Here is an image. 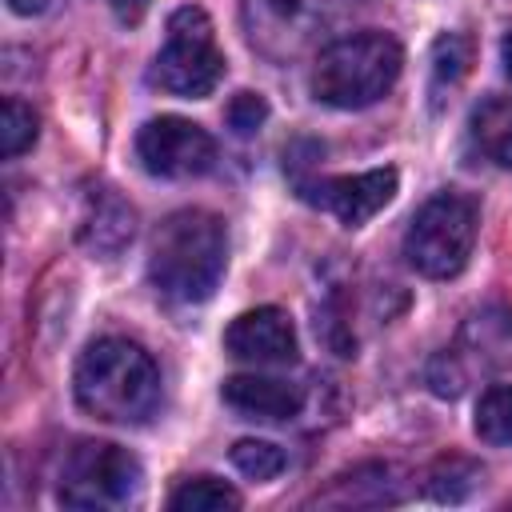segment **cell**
Wrapping results in <instances>:
<instances>
[{"instance_id":"1","label":"cell","mask_w":512,"mask_h":512,"mask_svg":"<svg viewBox=\"0 0 512 512\" xmlns=\"http://www.w3.org/2000/svg\"><path fill=\"white\" fill-rule=\"evenodd\" d=\"M228 264V232L212 212L180 208L152 232L148 276L160 296L176 304H200L216 292Z\"/></svg>"},{"instance_id":"2","label":"cell","mask_w":512,"mask_h":512,"mask_svg":"<svg viewBox=\"0 0 512 512\" xmlns=\"http://www.w3.org/2000/svg\"><path fill=\"white\" fill-rule=\"evenodd\" d=\"M76 404L108 424H144L160 404V372L152 356L120 336L92 340L76 360Z\"/></svg>"},{"instance_id":"3","label":"cell","mask_w":512,"mask_h":512,"mask_svg":"<svg viewBox=\"0 0 512 512\" xmlns=\"http://www.w3.org/2000/svg\"><path fill=\"white\" fill-rule=\"evenodd\" d=\"M404 52L388 32H352L320 48L312 64V96L328 108H368L400 76Z\"/></svg>"},{"instance_id":"4","label":"cell","mask_w":512,"mask_h":512,"mask_svg":"<svg viewBox=\"0 0 512 512\" xmlns=\"http://www.w3.org/2000/svg\"><path fill=\"white\" fill-rule=\"evenodd\" d=\"M148 80L160 92L184 100H200L224 80V52L216 48V32L204 8L188 4L168 16V36L152 60Z\"/></svg>"},{"instance_id":"5","label":"cell","mask_w":512,"mask_h":512,"mask_svg":"<svg viewBox=\"0 0 512 512\" xmlns=\"http://www.w3.org/2000/svg\"><path fill=\"white\" fill-rule=\"evenodd\" d=\"M476 244V204L460 192H440L420 204L404 232V256L408 264L428 280L456 276Z\"/></svg>"},{"instance_id":"6","label":"cell","mask_w":512,"mask_h":512,"mask_svg":"<svg viewBox=\"0 0 512 512\" xmlns=\"http://www.w3.org/2000/svg\"><path fill=\"white\" fill-rule=\"evenodd\" d=\"M140 460L108 440H84L68 452L60 468V504L64 508H124L140 492Z\"/></svg>"},{"instance_id":"7","label":"cell","mask_w":512,"mask_h":512,"mask_svg":"<svg viewBox=\"0 0 512 512\" xmlns=\"http://www.w3.org/2000/svg\"><path fill=\"white\" fill-rule=\"evenodd\" d=\"M344 12L348 0H244V28L268 60H292L316 48Z\"/></svg>"},{"instance_id":"8","label":"cell","mask_w":512,"mask_h":512,"mask_svg":"<svg viewBox=\"0 0 512 512\" xmlns=\"http://www.w3.org/2000/svg\"><path fill=\"white\" fill-rule=\"evenodd\" d=\"M136 156L144 172L164 180H184V176H204L216 164V140L184 116H156L140 128Z\"/></svg>"},{"instance_id":"9","label":"cell","mask_w":512,"mask_h":512,"mask_svg":"<svg viewBox=\"0 0 512 512\" xmlns=\"http://www.w3.org/2000/svg\"><path fill=\"white\" fill-rule=\"evenodd\" d=\"M296 192L308 204L332 212L340 224L360 228L396 196V168H372L356 176H304L296 180Z\"/></svg>"},{"instance_id":"10","label":"cell","mask_w":512,"mask_h":512,"mask_svg":"<svg viewBox=\"0 0 512 512\" xmlns=\"http://www.w3.org/2000/svg\"><path fill=\"white\" fill-rule=\"evenodd\" d=\"M224 348L236 360H252V364H292L296 360V328L292 316L284 308H252L240 312L228 332H224Z\"/></svg>"},{"instance_id":"11","label":"cell","mask_w":512,"mask_h":512,"mask_svg":"<svg viewBox=\"0 0 512 512\" xmlns=\"http://www.w3.org/2000/svg\"><path fill=\"white\" fill-rule=\"evenodd\" d=\"M136 232V212L128 208V200L116 188L96 184L84 196V216H80V244L92 256H116Z\"/></svg>"},{"instance_id":"12","label":"cell","mask_w":512,"mask_h":512,"mask_svg":"<svg viewBox=\"0 0 512 512\" xmlns=\"http://www.w3.org/2000/svg\"><path fill=\"white\" fill-rule=\"evenodd\" d=\"M220 396L244 420H292L300 412V404H304V396H300L296 384L276 380V376H256V372L228 376L224 388H220Z\"/></svg>"},{"instance_id":"13","label":"cell","mask_w":512,"mask_h":512,"mask_svg":"<svg viewBox=\"0 0 512 512\" xmlns=\"http://www.w3.org/2000/svg\"><path fill=\"white\" fill-rule=\"evenodd\" d=\"M404 496L396 468L388 464H360L352 472H340L332 480V488L320 496V504L332 508H356V504H396Z\"/></svg>"},{"instance_id":"14","label":"cell","mask_w":512,"mask_h":512,"mask_svg":"<svg viewBox=\"0 0 512 512\" xmlns=\"http://www.w3.org/2000/svg\"><path fill=\"white\" fill-rule=\"evenodd\" d=\"M472 140L492 164L512 168V96H488L472 108Z\"/></svg>"},{"instance_id":"15","label":"cell","mask_w":512,"mask_h":512,"mask_svg":"<svg viewBox=\"0 0 512 512\" xmlns=\"http://www.w3.org/2000/svg\"><path fill=\"white\" fill-rule=\"evenodd\" d=\"M472 72V40L464 32H440L432 44V108H440L448 100V92H456L464 84V76Z\"/></svg>"},{"instance_id":"16","label":"cell","mask_w":512,"mask_h":512,"mask_svg":"<svg viewBox=\"0 0 512 512\" xmlns=\"http://www.w3.org/2000/svg\"><path fill=\"white\" fill-rule=\"evenodd\" d=\"M480 480H484V468H480L476 460L448 452V456H440V460L428 468V496H432V500H444V504H456V500H464Z\"/></svg>"},{"instance_id":"17","label":"cell","mask_w":512,"mask_h":512,"mask_svg":"<svg viewBox=\"0 0 512 512\" xmlns=\"http://www.w3.org/2000/svg\"><path fill=\"white\" fill-rule=\"evenodd\" d=\"M168 508H176V512H236L240 492L216 476H192L168 496Z\"/></svg>"},{"instance_id":"18","label":"cell","mask_w":512,"mask_h":512,"mask_svg":"<svg viewBox=\"0 0 512 512\" xmlns=\"http://www.w3.org/2000/svg\"><path fill=\"white\" fill-rule=\"evenodd\" d=\"M476 436L496 448H512V384H496L476 404Z\"/></svg>"},{"instance_id":"19","label":"cell","mask_w":512,"mask_h":512,"mask_svg":"<svg viewBox=\"0 0 512 512\" xmlns=\"http://www.w3.org/2000/svg\"><path fill=\"white\" fill-rule=\"evenodd\" d=\"M36 132H40L36 112H32L24 100L8 96V100L0 104V148H4V156L16 160L20 152H28V148L36 144Z\"/></svg>"},{"instance_id":"20","label":"cell","mask_w":512,"mask_h":512,"mask_svg":"<svg viewBox=\"0 0 512 512\" xmlns=\"http://www.w3.org/2000/svg\"><path fill=\"white\" fill-rule=\"evenodd\" d=\"M232 464L252 480H272V476L284 472V452L276 444H268V440H236Z\"/></svg>"},{"instance_id":"21","label":"cell","mask_w":512,"mask_h":512,"mask_svg":"<svg viewBox=\"0 0 512 512\" xmlns=\"http://www.w3.org/2000/svg\"><path fill=\"white\" fill-rule=\"evenodd\" d=\"M224 116H228V128H232L236 136H252V132L268 120V100H264L260 92H236V96L228 100Z\"/></svg>"},{"instance_id":"22","label":"cell","mask_w":512,"mask_h":512,"mask_svg":"<svg viewBox=\"0 0 512 512\" xmlns=\"http://www.w3.org/2000/svg\"><path fill=\"white\" fill-rule=\"evenodd\" d=\"M428 384L436 396H460L464 392V372L456 368L452 352H440L432 364H428Z\"/></svg>"},{"instance_id":"23","label":"cell","mask_w":512,"mask_h":512,"mask_svg":"<svg viewBox=\"0 0 512 512\" xmlns=\"http://www.w3.org/2000/svg\"><path fill=\"white\" fill-rule=\"evenodd\" d=\"M108 8H112V16L120 24H140L144 12L152 8V0H108Z\"/></svg>"},{"instance_id":"24","label":"cell","mask_w":512,"mask_h":512,"mask_svg":"<svg viewBox=\"0 0 512 512\" xmlns=\"http://www.w3.org/2000/svg\"><path fill=\"white\" fill-rule=\"evenodd\" d=\"M60 0H8V8L16 12V16H44V12H52Z\"/></svg>"},{"instance_id":"25","label":"cell","mask_w":512,"mask_h":512,"mask_svg":"<svg viewBox=\"0 0 512 512\" xmlns=\"http://www.w3.org/2000/svg\"><path fill=\"white\" fill-rule=\"evenodd\" d=\"M500 60H504V72H508V80H512V36H504V44H500Z\"/></svg>"}]
</instances>
